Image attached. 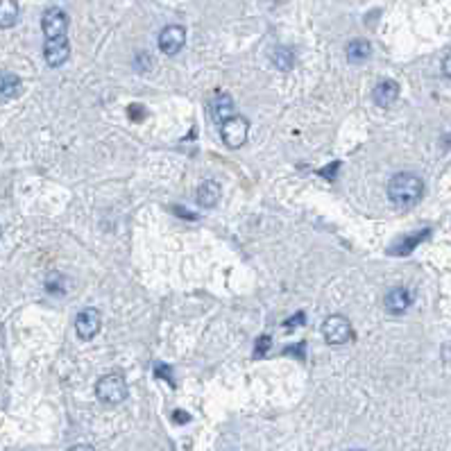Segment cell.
I'll return each instance as SVG.
<instances>
[{"mask_svg": "<svg viewBox=\"0 0 451 451\" xmlns=\"http://www.w3.org/2000/svg\"><path fill=\"white\" fill-rule=\"evenodd\" d=\"M424 195V182L415 172H397L395 177L388 182V198L397 206H413L422 200Z\"/></svg>", "mask_w": 451, "mask_h": 451, "instance_id": "6da1fadb", "label": "cell"}, {"mask_svg": "<svg viewBox=\"0 0 451 451\" xmlns=\"http://www.w3.org/2000/svg\"><path fill=\"white\" fill-rule=\"evenodd\" d=\"M96 395L102 403H121L127 397V381L121 374H105L98 379Z\"/></svg>", "mask_w": 451, "mask_h": 451, "instance_id": "7a4b0ae2", "label": "cell"}, {"mask_svg": "<svg viewBox=\"0 0 451 451\" xmlns=\"http://www.w3.org/2000/svg\"><path fill=\"white\" fill-rule=\"evenodd\" d=\"M322 333H325V340L331 347H343V345L354 340L352 322L345 316H329L325 320V325H322Z\"/></svg>", "mask_w": 451, "mask_h": 451, "instance_id": "3957f363", "label": "cell"}, {"mask_svg": "<svg viewBox=\"0 0 451 451\" xmlns=\"http://www.w3.org/2000/svg\"><path fill=\"white\" fill-rule=\"evenodd\" d=\"M221 134H223V141H225V145H227V147L238 150V147H243V145L247 143V136H250V123H247L245 116L236 113L234 118H229L227 123H223Z\"/></svg>", "mask_w": 451, "mask_h": 451, "instance_id": "277c9868", "label": "cell"}, {"mask_svg": "<svg viewBox=\"0 0 451 451\" xmlns=\"http://www.w3.org/2000/svg\"><path fill=\"white\" fill-rule=\"evenodd\" d=\"M41 30L45 34V39H60L66 37L68 32V16L62 7H50L43 11L41 16Z\"/></svg>", "mask_w": 451, "mask_h": 451, "instance_id": "5b68a950", "label": "cell"}, {"mask_svg": "<svg viewBox=\"0 0 451 451\" xmlns=\"http://www.w3.org/2000/svg\"><path fill=\"white\" fill-rule=\"evenodd\" d=\"M43 57H45V64L50 68H60L68 62V57H71V41L68 37H60V39H45L43 45Z\"/></svg>", "mask_w": 451, "mask_h": 451, "instance_id": "8992f818", "label": "cell"}, {"mask_svg": "<svg viewBox=\"0 0 451 451\" xmlns=\"http://www.w3.org/2000/svg\"><path fill=\"white\" fill-rule=\"evenodd\" d=\"M100 325H102V318H100V311L98 308H84V311H79L77 318H75V331H77V336L82 338V340H91V338H96L98 336V331H100Z\"/></svg>", "mask_w": 451, "mask_h": 451, "instance_id": "52a82bcc", "label": "cell"}, {"mask_svg": "<svg viewBox=\"0 0 451 451\" xmlns=\"http://www.w3.org/2000/svg\"><path fill=\"white\" fill-rule=\"evenodd\" d=\"M184 43H186V30L182 26H168L159 34V50L168 57H175L184 48Z\"/></svg>", "mask_w": 451, "mask_h": 451, "instance_id": "ba28073f", "label": "cell"}, {"mask_svg": "<svg viewBox=\"0 0 451 451\" xmlns=\"http://www.w3.org/2000/svg\"><path fill=\"white\" fill-rule=\"evenodd\" d=\"M411 304H413V293L408 291V288H403V286L392 288L390 293H386V299H384L386 311H388V313H392V316L406 313Z\"/></svg>", "mask_w": 451, "mask_h": 451, "instance_id": "9c48e42d", "label": "cell"}, {"mask_svg": "<svg viewBox=\"0 0 451 451\" xmlns=\"http://www.w3.org/2000/svg\"><path fill=\"white\" fill-rule=\"evenodd\" d=\"M399 98V84L395 82V79H381V82L377 84L374 89V102L379 107H392Z\"/></svg>", "mask_w": 451, "mask_h": 451, "instance_id": "30bf717a", "label": "cell"}, {"mask_svg": "<svg viewBox=\"0 0 451 451\" xmlns=\"http://www.w3.org/2000/svg\"><path fill=\"white\" fill-rule=\"evenodd\" d=\"M345 55H347V62L350 64H361L372 57V45H369L367 39H352L347 43Z\"/></svg>", "mask_w": 451, "mask_h": 451, "instance_id": "8fae6325", "label": "cell"}, {"mask_svg": "<svg viewBox=\"0 0 451 451\" xmlns=\"http://www.w3.org/2000/svg\"><path fill=\"white\" fill-rule=\"evenodd\" d=\"M431 234V229H422L418 234H411V236H403L399 243L390 247V254H397V257H408V254L420 245V243Z\"/></svg>", "mask_w": 451, "mask_h": 451, "instance_id": "7c38bea8", "label": "cell"}, {"mask_svg": "<svg viewBox=\"0 0 451 451\" xmlns=\"http://www.w3.org/2000/svg\"><path fill=\"white\" fill-rule=\"evenodd\" d=\"M234 100H231V96L229 94H216V98H213V118L218 121V123H227L229 118H234Z\"/></svg>", "mask_w": 451, "mask_h": 451, "instance_id": "4fadbf2b", "label": "cell"}, {"mask_svg": "<svg viewBox=\"0 0 451 451\" xmlns=\"http://www.w3.org/2000/svg\"><path fill=\"white\" fill-rule=\"evenodd\" d=\"M198 204L204 206V209H211V206L218 204V200H221V184L216 182H204L202 186L198 189Z\"/></svg>", "mask_w": 451, "mask_h": 451, "instance_id": "5bb4252c", "label": "cell"}, {"mask_svg": "<svg viewBox=\"0 0 451 451\" xmlns=\"http://www.w3.org/2000/svg\"><path fill=\"white\" fill-rule=\"evenodd\" d=\"M18 21V3L16 0H0V26L5 30L16 26Z\"/></svg>", "mask_w": 451, "mask_h": 451, "instance_id": "9a60e30c", "label": "cell"}, {"mask_svg": "<svg viewBox=\"0 0 451 451\" xmlns=\"http://www.w3.org/2000/svg\"><path fill=\"white\" fill-rule=\"evenodd\" d=\"M21 89H23V84H21V79L14 73H5L3 79H0V91H3L5 100H11V98L21 96Z\"/></svg>", "mask_w": 451, "mask_h": 451, "instance_id": "2e32d148", "label": "cell"}, {"mask_svg": "<svg viewBox=\"0 0 451 451\" xmlns=\"http://www.w3.org/2000/svg\"><path fill=\"white\" fill-rule=\"evenodd\" d=\"M272 64L284 73L291 71L293 64H295V52L291 48H284V45H279V48L272 52Z\"/></svg>", "mask_w": 451, "mask_h": 451, "instance_id": "e0dca14e", "label": "cell"}, {"mask_svg": "<svg viewBox=\"0 0 451 451\" xmlns=\"http://www.w3.org/2000/svg\"><path fill=\"white\" fill-rule=\"evenodd\" d=\"M45 288H48V291L52 293H57V295H62L64 293V279H62V277L60 274H52L50 277V279L48 282H45Z\"/></svg>", "mask_w": 451, "mask_h": 451, "instance_id": "ac0fdd59", "label": "cell"}, {"mask_svg": "<svg viewBox=\"0 0 451 451\" xmlns=\"http://www.w3.org/2000/svg\"><path fill=\"white\" fill-rule=\"evenodd\" d=\"M304 322H306L304 311H297V313H295L293 318H288V320L284 322V327H286V329H295V327H299V325H304Z\"/></svg>", "mask_w": 451, "mask_h": 451, "instance_id": "d6986e66", "label": "cell"}, {"mask_svg": "<svg viewBox=\"0 0 451 451\" xmlns=\"http://www.w3.org/2000/svg\"><path fill=\"white\" fill-rule=\"evenodd\" d=\"M270 345H272V338H270V336H261V338L257 340V352H254V354H257V356H263L265 352L270 350Z\"/></svg>", "mask_w": 451, "mask_h": 451, "instance_id": "ffe728a7", "label": "cell"}, {"mask_svg": "<svg viewBox=\"0 0 451 451\" xmlns=\"http://www.w3.org/2000/svg\"><path fill=\"white\" fill-rule=\"evenodd\" d=\"M442 73L451 79V50L445 55V60H442Z\"/></svg>", "mask_w": 451, "mask_h": 451, "instance_id": "44dd1931", "label": "cell"}, {"mask_svg": "<svg viewBox=\"0 0 451 451\" xmlns=\"http://www.w3.org/2000/svg\"><path fill=\"white\" fill-rule=\"evenodd\" d=\"M68 451H96L91 445H75V447H71Z\"/></svg>", "mask_w": 451, "mask_h": 451, "instance_id": "7402d4cb", "label": "cell"}, {"mask_svg": "<svg viewBox=\"0 0 451 451\" xmlns=\"http://www.w3.org/2000/svg\"><path fill=\"white\" fill-rule=\"evenodd\" d=\"M172 418H175V422H182V424L189 422V415H186V413H179V411H177L175 415H172Z\"/></svg>", "mask_w": 451, "mask_h": 451, "instance_id": "603a6c76", "label": "cell"}, {"mask_svg": "<svg viewBox=\"0 0 451 451\" xmlns=\"http://www.w3.org/2000/svg\"><path fill=\"white\" fill-rule=\"evenodd\" d=\"M354 451H365V449H354Z\"/></svg>", "mask_w": 451, "mask_h": 451, "instance_id": "cb8c5ba5", "label": "cell"}]
</instances>
